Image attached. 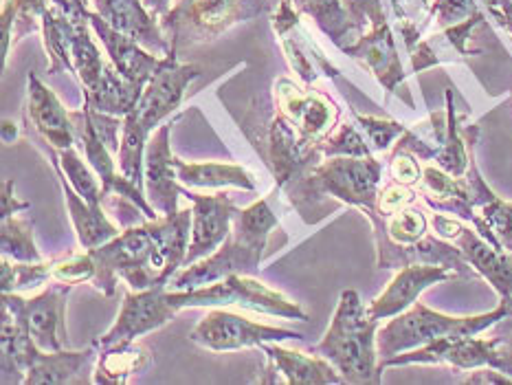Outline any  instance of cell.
Wrapping results in <instances>:
<instances>
[{
  "label": "cell",
  "instance_id": "cell-1",
  "mask_svg": "<svg viewBox=\"0 0 512 385\" xmlns=\"http://www.w3.org/2000/svg\"><path fill=\"white\" fill-rule=\"evenodd\" d=\"M381 322L363 306L356 291L341 293L337 313L326 337L310 350L328 359L339 370L345 383H381L376 333Z\"/></svg>",
  "mask_w": 512,
  "mask_h": 385
},
{
  "label": "cell",
  "instance_id": "cell-2",
  "mask_svg": "<svg viewBox=\"0 0 512 385\" xmlns=\"http://www.w3.org/2000/svg\"><path fill=\"white\" fill-rule=\"evenodd\" d=\"M88 251H91L97 267L93 286L108 297L115 295L119 278L126 280L130 289L135 291L170 284L157 240H154L152 220L119 231L113 240Z\"/></svg>",
  "mask_w": 512,
  "mask_h": 385
},
{
  "label": "cell",
  "instance_id": "cell-3",
  "mask_svg": "<svg viewBox=\"0 0 512 385\" xmlns=\"http://www.w3.org/2000/svg\"><path fill=\"white\" fill-rule=\"evenodd\" d=\"M381 179L383 163L374 157H330L288 183L286 190L302 216L313 205V198L321 196H335L367 212L376 207Z\"/></svg>",
  "mask_w": 512,
  "mask_h": 385
},
{
  "label": "cell",
  "instance_id": "cell-4",
  "mask_svg": "<svg viewBox=\"0 0 512 385\" xmlns=\"http://www.w3.org/2000/svg\"><path fill=\"white\" fill-rule=\"evenodd\" d=\"M508 313V304L502 300L495 311L473 317H451L431 311L425 304L416 302L405 313L396 315L392 322H387L376 333V350H378V368L387 359H392L400 352L436 344L442 339H458L480 335L484 330L493 328L499 319ZM383 372V370H381Z\"/></svg>",
  "mask_w": 512,
  "mask_h": 385
},
{
  "label": "cell",
  "instance_id": "cell-5",
  "mask_svg": "<svg viewBox=\"0 0 512 385\" xmlns=\"http://www.w3.org/2000/svg\"><path fill=\"white\" fill-rule=\"evenodd\" d=\"M282 0H176L161 18V27L178 53L220 38L240 22H249L280 7Z\"/></svg>",
  "mask_w": 512,
  "mask_h": 385
},
{
  "label": "cell",
  "instance_id": "cell-6",
  "mask_svg": "<svg viewBox=\"0 0 512 385\" xmlns=\"http://www.w3.org/2000/svg\"><path fill=\"white\" fill-rule=\"evenodd\" d=\"M477 126H460L458 108L453 102V91H447V108L431 113L427 121L407 128L396 141L398 150L416 154L422 161H436L438 168L451 176H464L475 154Z\"/></svg>",
  "mask_w": 512,
  "mask_h": 385
},
{
  "label": "cell",
  "instance_id": "cell-7",
  "mask_svg": "<svg viewBox=\"0 0 512 385\" xmlns=\"http://www.w3.org/2000/svg\"><path fill=\"white\" fill-rule=\"evenodd\" d=\"M170 304L181 311V308H216V306H240L253 313L275 315L284 319H299L308 322V315L299 308V304L291 302L282 293H277L260 280L249 278V275L233 273L214 284L200 286L192 291H168Z\"/></svg>",
  "mask_w": 512,
  "mask_h": 385
},
{
  "label": "cell",
  "instance_id": "cell-8",
  "mask_svg": "<svg viewBox=\"0 0 512 385\" xmlns=\"http://www.w3.org/2000/svg\"><path fill=\"white\" fill-rule=\"evenodd\" d=\"M343 3L352 11L356 20H361L363 25L365 22L370 25V31H363L354 42L341 47V51L363 62L389 93H396L398 86L405 80V69L396 49L394 33L387 25L381 0H343Z\"/></svg>",
  "mask_w": 512,
  "mask_h": 385
},
{
  "label": "cell",
  "instance_id": "cell-9",
  "mask_svg": "<svg viewBox=\"0 0 512 385\" xmlns=\"http://www.w3.org/2000/svg\"><path fill=\"white\" fill-rule=\"evenodd\" d=\"M266 249V240H255L242 234L238 227L231 225V234L227 240L211 253V256L198 260L189 267H183L170 280L168 289L172 291H192L200 286L214 284L227 275H255L260 271L262 253Z\"/></svg>",
  "mask_w": 512,
  "mask_h": 385
},
{
  "label": "cell",
  "instance_id": "cell-10",
  "mask_svg": "<svg viewBox=\"0 0 512 385\" xmlns=\"http://www.w3.org/2000/svg\"><path fill=\"white\" fill-rule=\"evenodd\" d=\"M71 284L55 282L40 295L25 300L18 293H3V308L16 315L27 326L29 335L40 350L58 352L64 350V311Z\"/></svg>",
  "mask_w": 512,
  "mask_h": 385
},
{
  "label": "cell",
  "instance_id": "cell-11",
  "mask_svg": "<svg viewBox=\"0 0 512 385\" xmlns=\"http://www.w3.org/2000/svg\"><path fill=\"white\" fill-rule=\"evenodd\" d=\"M189 339H192L194 344L209 350L231 352V350L262 346L266 341L304 339V335L297 333V330H286V328L251 322V319L242 317L238 313L214 308V311L207 313V317L200 319L196 328L189 333Z\"/></svg>",
  "mask_w": 512,
  "mask_h": 385
},
{
  "label": "cell",
  "instance_id": "cell-12",
  "mask_svg": "<svg viewBox=\"0 0 512 385\" xmlns=\"http://www.w3.org/2000/svg\"><path fill=\"white\" fill-rule=\"evenodd\" d=\"M253 141L255 148L262 150L271 163L277 183L275 190H284L288 183H293L304 172L313 168V165L324 161L317 146L308 143L302 137V132H299L280 110H277V115H273L269 124H266L264 135Z\"/></svg>",
  "mask_w": 512,
  "mask_h": 385
},
{
  "label": "cell",
  "instance_id": "cell-13",
  "mask_svg": "<svg viewBox=\"0 0 512 385\" xmlns=\"http://www.w3.org/2000/svg\"><path fill=\"white\" fill-rule=\"evenodd\" d=\"M200 75V69L194 64L178 62V53L172 51L165 55L159 71L150 77V82L143 88L137 108L132 115L139 119V124L148 132H154L174 110L181 106L185 88Z\"/></svg>",
  "mask_w": 512,
  "mask_h": 385
},
{
  "label": "cell",
  "instance_id": "cell-14",
  "mask_svg": "<svg viewBox=\"0 0 512 385\" xmlns=\"http://www.w3.org/2000/svg\"><path fill=\"white\" fill-rule=\"evenodd\" d=\"M275 102L280 106V113L313 146L324 141L339 121V106L328 95L308 91V86H297L288 77L275 82Z\"/></svg>",
  "mask_w": 512,
  "mask_h": 385
},
{
  "label": "cell",
  "instance_id": "cell-15",
  "mask_svg": "<svg viewBox=\"0 0 512 385\" xmlns=\"http://www.w3.org/2000/svg\"><path fill=\"white\" fill-rule=\"evenodd\" d=\"M176 315L168 300V286H152L146 291H128L124 306L104 337L95 339L97 346H110L117 341H132L165 326Z\"/></svg>",
  "mask_w": 512,
  "mask_h": 385
},
{
  "label": "cell",
  "instance_id": "cell-16",
  "mask_svg": "<svg viewBox=\"0 0 512 385\" xmlns=\"http://www.w3.org/2000/svg\"><path fill=\"white\" fill-rule=\"evenodd\" d=\"M376 236V251H378V269H403L409 264H436V267H444L458 273V278L473 280L477 278V271L471 267L469 260L464 258V253L447 242L444 238L425 236L411 245H398V242L389 240L383 234Z\"/></svg>",
  "mask_w": 512,
  "mask_h": 385
},
{
  "label": "cell",
  "instance_id": "cell-17",
  "mask_svg": "<svg viewBox=\"0 0 512 385\" xmlns=\"http://www.w3.org/2000/svg\"><path fill=\"white\" fill-rule=\"evenodd\" d=\"M183 196L192 203V240H189L183 262V267H189V264L211 256L227 240L238 207L233 205L229 194L203 196L189 192L185 187Z\"/></svg>",
  "mask_w": 512,
  "mask_h": 385
},
{
  "label": "cell",
  "instance_id": "cell-18",
  "mask_svg": "<svg viewBox=\"0 0 512 385\" xmlns=\"http://www.w3.org/2000/svg\"><path fill=\"white\" fill-rule=\"evenodd\" d=\"M170 130L172 121L163 124L152 132L146 146V159H143V187L150 205L163 216L178 212V196H183L185 187L178 183L176 165L170 150Z\"/></svg>",
  "mask_w": 512,
  "mask_h": 385
},
{
  "label": "cell",
  "instance_id": "cell-19",
  "mask_svg": "<svg viewBox=\"0 0 512 385\" xmlns=\"http://www.w3.org/2000/svg\"><path fill=\"white\" fill-rule=\"evenodd\" d=\"M273 27L282 40L288 62H291L304 86H310L321 75H339V71L328 62L326 55L306 36V31L299 27V9L291 0H282L280 7H277V14L273 16Z\"/></svg>",
  "mask_w": 512,
  "mask_h": 385
},
{
  "label": "cell",
  "instance_id": "cell-20",
  "mask_svg": "<svg viewBox=\"0 0 512 385\" xmlns=\"http://www.w3.org/2000/svg\"><path fill=\"white\" fill-rule=\"evenodd\" d=\"M93 7L110 27L139 42L154 55H170L174 49L159 18H154L143 0H93Z\"/></svg>",
  "mask_w": 512,
  "mask_h": 385
},
{
  "label": "cell",
  "instance_id": "cell-21",
  "mask_svg": "<svg viewBox=\"0 0 512 385\" xmlns=\"http://www.w3.org/2000/svg\"><path fill=\"white\" fill-rule=\"evenodd\" d=\"M453 278H458V273L444 267H436V264H409V267L398 269L396 278L389 282L387 289L367 306V313L378 319V322L392 319L400 313H405L409 306H414L418 295L429 289L431 284Z\"/></svg>",
  "mask_w": 512,
  "mask_h": 385
},
{
  "label": "cell",
  "instance_id": "cell-22",
  "mask_svg": "<svg viewBox=\"0 0 512 385\" xmlns=\"http://www.w3.org/2000/svg\"><path fill=\"white\" fill-rule=\"evenodd\" d=\"M88 20H91V29L97 33V38L102 40L110 55V62L117 66V71L124 75L126 80L146 86L150 82V77L157 73L159 66L163 64L161 55L150 53L148 49H143L139 42L110 27L97 11H91Z\"/></svg>",
  "mask_w": 512,
  "mask_h": 385
},
{
  "label": "cell",
  "instance_id": "cell-23",
  "mask_svg": "<svg viewBox=\"0 0 512 385\" xmlns=\"http://www.w3.org/2000/svg\"><path fill=\"white\" fill-rule=\"evenodd\" d=\"M27 110L33 121V126L42 135L44 141L51 143V148L66 150L73 148L75 139V124L69 110H66L60 99L55 97L51 88L44 86L36 73H29L27 77Z\"/></svg>",
  "mask_w": 512,
  "mask_h": 385
},
{
  "label": "cell",
  "instance_id": "cell-24",
  "mask_svg": "<svg viewBox=\"0 0 512 385\" xmlns=\"http://www.w3.org/2000/svg\"><path fill=\"white\" fill-rule=\"evenodd\" d=\"M451 242L464 253L471 267L493 284L502 300H512V253L495 249L475 229L464 225Z\"/></svg>",
  "mask_w": 512,
  "mask_h": 385
},
{
  "label": "cell",
  "instance_id": "cell-25",
  "mask_svg": "<svg viewBox=\"0 0 512 385\" xmlns=\"http://www.w3.org/2000/svg\"><path fill=\"white\" fill-rule=\"evenodd\" d=\"M97 344L93 341L91 348L80 350V352H44L38 350L36 357H33L25 385H62V383H84V374L93 368L97 363Z\"/></svg>",
  "mask_w": 512,
  "mask_h": 385
},
{
  "label": "cell",
  "instance_id": "cell-26",
  "mask_svg": "<svg viewBox=\"0 0 512 385\" xmlns=\"http://www.w3.org/2000/svg\"><path fill=\"white\" fill-rule=\"evenodd\" d=\"M49 152H51L53 168H55V172H58L60 181H62L66 205H69L71 220H73V227L77 231V238H80V245L84 249H95L99 245H104V242L113 240L119 234V229L106 218L102 207L88 205L84 198L73 190V185L66 181V174L62 172V165L58 159V150L51 148Z\"/></svg>",
  "mask_w": 512,
  "mask_h": 385
},
{
  "label": "cell",
  "instance_id": "cell-27",
  "mask_svg": "<svg viewBox=\"0 0 512 385\" xmlns=\"http://www.w3.org/2000/svg\"><path fill=\"white\" fill-rule=\"evenodd\" d=\"M264 350L266 359H271L280 374H284V381L291 385H337L345 383L339 370L324 357H308L299 350H286L275 346V341H266L258 346Z\"/></svg>",
  "mask_w": 512,
  "mask_h": 385
},
{
  "label": "cell",
  "instance_id": "cell-28",
  "mask_svg": "<svg viewBox=\"0 0 512 385\" xmlns=\"http://www.w3.org/2000/svg\"><path fill=\"white\" fill-rule=\"evenodd\" d=\"M143 88L146 86L126 80V77L117 71V66L110 62L104 66V73L97 80V84L84 91V104L97 110V113L128 117L132 110L137 108L143 95Z\"/></svg>",
  "mask_w": 512,
  "mask_h": 385
},
{
  "label": "cell",
  "instance_id": "cell-29",
  "mask_svg": "<svg viewBox=\"0 0 512 385\" xmlns=\"http://www.w3.org/2000/svg\"><path fill=\"white\" fill-rule=\"evenodd\" d=\"M150 352L132 341H117L110 346H99V357L93 381L99 385L126 383L132 374L148 368Z\"/></svg>",
  "mask_w": 512,
  "mask_h": 385
},
{
  "label": "cell",
  "instance_id": "cell-30",
  "mask_svg": "<svg viewBox=\"0 0 512 385\" xmlns=\"http://www.w3.org/2000/svg\"><path fill=\"white\" fill-rule=\"evenodd\" d=\"M40 348L33 344L27 326L3 308V381L25 383L33 357Z\"/></svg>",
  "mask_w": 512,
  "mask_h": 385
},
{
  "label": "cell",
  "instance_id": "cell-31",
  "mask_svg": "<svg viewBox=\"0 0 512 385\" xmlns=\"http://www.w3.org/2000/svg\"><path fill=\"white\" fill-rule=\"evenodd\" d=\"M299 14H308L317 27L341 49L345 40H356L363 33V22L356 20L343 0H295Z\"/></svg>",
  "mask_w": 512,
  "mask_h": 385
},
{
  "label": "cell",
  "instance_id": "cell-32",
  "mask_svg": "<svg viewBox=\"0 0 512 385\" xmlns=\"http://www.w3.org/2000/svg\"><path fill=\"white\" fill-rule=\"evenodd\" d=\"M42 36H44V49H47L51 58L49 75H58L62 71L75 73V66H73L75 18H69L64 11L51 5L42 18Z\"/></svg>",
  "mask_w": 512,
  "mask_h": 385
},
{
  "label": "cell",
  "instance_id": "cell-33",
  "mask_svg": "<svg viewBox=\"0 0 512 385\" xmlns=\"http://www.w3.org/2000/svg\"><path fill=\"white\" fill-rule=\"evenodd\" d=\"M178 181L189 187H240V190H255L253 176L231 163H185L174 157Z\"/></svg>",
  "mask_w": 512,
  "mask_h": 385
},
{
  "label": "cell",
  "instance_id": "cell-34",
  "mask_svg": "<svg viewBox=\"0 0 512 385\" xmlns=\"http://www.w3.org/2000/svg\"><path fill=\"white\" fill-rule=\"evenodd\" d=\"M473 225L477 234L495 249L512 253V203L491 192L475 207Z\"/></svg>",
  "mask_w": 512,
  "mask_h": 385
},
{
  "label": "cell",
  "instance_id": "cell-35",
  "mask_svg": "<svg viewBox=\"0 0 512 385\" xmlns=\"http://www.w3.org/2000/svg\"><path fill=\"white\" fill-rule=\"evenodd\" d=\"M47 0H5L3 3V62H7L11 44L42 29Z\"/></svg>",
  "mask_w": 512,
  "mask_h": 385
},
{
  "label": "cell",
  "instance_id": "cell-36",
  "mask_svg": "<svg viewBox=\"0 0 512 385\" xmlns=\"http://www.w3.org/2000/svg\"><path fill=\"white\" fill-rule=\"evenodd\" d=\"M367 218L372 220L374 234H383L398 245H411L427 236V218L420 209L405 207L392 216H381L376 209H367Z\"/></svg>",
  "mask_w": 512,
  "mask_h": 385
},
{
  "label": "cell",
  "instance_id": "cell-37",
  "mask_svg": "<svg viewBox=\"0 0 512 385\" xmlns=\"http://www.w3.org/2000/svg\"><path fill=\"white\" fill-rule=\"evenodd\" d=\"M3 258L16 262H42L40 251L33 242V223L25 218H3V234H0Z\"/></svg>",
  "mask_w": 512,
  "mask_h": 385
},
{
  "label": "cell",
  "instance_id": "cell-38",
  "mask_svg": "<svg viewBox=\"0 0 512 385\" xmlns=\"http://www.w3.org/2000/svg\"><path fill=\"white\" fill-rule=\"evenodd\" d=\"M58 159H60L62 172L66 174V179H69V183L73 185V190L80 194L88 205L102 207L104 185H99L95 174L86 168L84 161L80 159V154H77V150L75 148L58 150Z\"/></svg>",
  "mask_w": 512,
  "mask_h": 385
},
{
  "label": "cell",
  "instance_id": "cell-39",
  "mask_svg": "<svg viewBox=\"0 0 512 385\" xmlns=\"http://www.w3.org/2000/svg\"><path fill=\"white\" fill-rule=\"evenodd\" d=\"M0 278H3V293H22L40 289L44 282L53 280L51 262H16L11 264L9 258H3L0 267Z\"/></svg>",
  "mask_w": 512,
  "mask_h": 385
},
{
  "label": "cell",
  "instance_id": "cell-40",
  "mask_svg": "<svg viewBox=\"0 0 512 385\" xmlns=\"http://www.w3.org/2000/svg\"><path fill=\"white\" fill-rule=\"evenodd\" d=\"M317 150L324 159L330 157H372V148L367 143L359 124H341L337 130L317 143Z\"/></svg>",
  "mask_w": 512,
  "mask_h": 385
},
{
  "label": "cell",
  "instance_id": "cell-41",
  "mask_svg": "<svg viewBox=\"0 0 512 385\" xmlns=\"http://www.w3.org/2000/svg\"><path fill=\"white\" fill-rule=\"evenodd\" d=\"M269 201L271 198H262L258 203L238 209L236 216H233V227H238L249 238L269 240L271 231L280 227V220L273 214Z\"/></svg>",
  "mask_w": 512,
  "mask_h": 385
},
{
  "label": "cell",
  "instance_id": "cell-42",
  "mask_svg": "<svg viewBox=\"0 0 512 385\" xmlns=\"http://www.w3.org/2000/svg\"><path fill=\"white\" fill-rule=\"evenodd\" d=\"M352 117L359 128L363 130V135L370 143L372 152H385L392 148V143L396 139L403 137V132L407 130L403 124H398V121H389V119H376V117H365L359 115L352 110Z\"/></svg>",
  "mask_w": 512,
  "mask_h": 385
},
{
  "label": "cell",
  "instance_id": "cell-43",
  "mask_svg": "<svg viewBox=\"0 0 512 385\" xmlns=\"http://www.w3.org/2000/svg\"><path fill=\"white\" fill-rule=\"evenodd\" d=\"M51 273L53 282H64V284H82V282H93L97 267L91 256V251L86 253H73L69 258L51 260Z\"/></svg>",
  "mask_w": 512,
  "mask_h": 385
},
{
  "label": "cell",
  "instance_id": "cell-44",
  "mask_svg": "<svg viewBox=\"0 0 512 385\" xmlns=\"http://www.w3.org/2000/svg\"><path fill=\"white\" fill-rule=\"evenodd\" d=\"M477 14H480V9H477L475 0H433L429 7V16L436 18L440 29L460 25V22Z\"/></svg>",
  "mask_w": 512,
  "mask_h": 385
},
{
  "label": "cell",
  "instance_id": "cell-45",
  "mask_svg": "<svg viewBox=\"0 0 512 385\" xmlns=\"http://www.w3.org/2000/svg\"><path fill=\"white\" fill-rule=\"evenodd\" d=\"M418 194L411 190V185H403V183H389L385 185L383 190H378V198H376V212L381 216H392L400 209H405L409 205L416 203Z\"/></svg>",
  "mask_w": 512,
  "mask_h": 385
},
{
  "label": "cell",
  "instance_id": "cell-46",
  "mask_svg": "<svg viewBox=\"0 0 512 385\" xmlns=\"http://www.w3.org/2000/svg\"><path fill=\"white\" fill-rule=\"evenodd\" d=\"M387 168H389V176H392V181H396V183L414 185L422 179V168L418 163V157L407 150L394 148L392 154H389Z\"/></svg>",
  "mask_w": 512,
  "mask_h": 385
},
{
  "label": "cell",
  "instance_id": "cell-47",
  "mask_svg": "<svg viewBox=\"0 0 512 385\" xmlns=\"http://www.w3.org/2000/svg\"><path fill=\"white\" fill-rule=\"evenodd\" d=\"M464 383H477V385H508L512 383V377L504 374L502 370L484 366V368H475L469 379H464Z\"/></svg>",
  "mask_w": 512,
  "mask_h": 385
},
{
  "label": "cell",
  "instance_id": "cell-48",
  "mask_svg": "<svg viewBox=\"0 0 512 385\" xmlns=\"http://www.w3.org/2000/svg\"><path fill=\"white\" fill-rule=\"evenodd\" d=\"M491 16L512 33V0H482Z\"/></svg>",
  "mask_w": 512,
  "mask_h": 385
},
{
  "label": "cell",
  "instance_id": "cell-49",
  "mask_svg": "<svg viewBox=\"0 0 512 385\" xmlns=\"http://www.w3.org/2000/svg\"><path fill=\"white\" fill-rule=\"evenodd\" d=\"M29 207H31L29 203L16 201V196H14V181H5V183H3V218L14 216V214H18V212H25V209H29Z\"/></svg>",
  "mask_w": 512,
  "mask_h": 385
},
{
  "label": "cell",
  "instance_id": "cell-50",
  "mask_svg": "<svg viewBox=\"0 0 512 385\" xmlns=\"http://www.w3.org/2000/svg\"><path fill=\"white\" fill-rule=\"evenodd\" d=\"M170 3H172V0H143V5L148 7L150 14H152L154 18H159V20L172 9Z\"/></svg>",
  "mask_w": 512,
  "mask_h": 385
},
{
  "label": "cell",
  "instance_id": "cell-51",
  "mask_svg": "<svg viewBox=\"0 0 512 385\" xmlns=\"http://www.w3.org/2000/svg\"><path fill=\"white\" fill-rule=\"evenodd\" d=\"M18 137V128L11 124V121H5L3 124V139L9 143V141H14Z\"/></svg>",
  "mask_w": 512,
  "mask_h": 385
},
{
  "label": "cell",
  "instance_id": "cell-52",
  "mask_svg": "<svg viewBox=\"0 0 512 385\" xmlns=\"http://www.w3.org/2000/svg\"><path fill=\"white\" fill-rule=\"evenodd\" d=\"M422 3H425V5H429V0H422Z\"/></svg>",
  "mask_w": 512,
  "mask_h": 385
},
{
  "label": "cell",
  "instance_id": "cell-53",
  "mask_svg": "<svg viewBox=\"0 0 512 385\" xmlns=\"http://www.w3.org/2000/svg\"><path fill=\"white\" fill-rule=\"evenodd\" d=\"M291 3H293V5H295V0H291Z\"/></svg>",
  "mask_w": 512,
  "mask_h": 385
},
{
  "label": "cell",
  "instance_id": "cell-54",
  "mask_svg": "<svg viewBox=\"0 0 512 385\" xmlns=\"http://www.w3.org/2000/svg\"><path fill=\"white\" fill-rule=\"evenodd\" d=\"M86 3H88V0H86Z\"/></svg>",
  "mask_w": 512,
  "mask_h": 385
}]
</instances>
